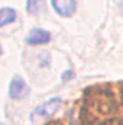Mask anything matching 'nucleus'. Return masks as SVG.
Wrapping results in <instances>:
<instances>
[{
	"instance_id": "f257e3e1",
	"label": "nucleus",
	"mask_w": 123,
	"mask_h": 125,
	"mask_svg": "<svg viewBox=\"0 0 123 125\" xmlns=\"http://www.w3.org/2000/svg\"><path fill=\"white\" fill-rule=\"evenodd\" d=\"M61 105H62L61 97H52V99L46 100L45 103H42V105H39L33 109V112L31 114V119L35 121L36 118H48V116L54 115L60 109Z\"/></svg>"
},
{
	"instance_id": "f03ea898",
	"label": "nucleus",
	"mask_w": 123,
	"mask_h": 125,
	"mask_svg": "<svg viewBox=\"0 0 123 125\" xmlns=\"http://www.w3.org/2000/svg\"><path fill=\"white\" fill-rule=\"evenodd\" d=\"M28 93H29V89H28L26 82L22 77L15 76L9 83V97L13 100H19V99L26 97Z\"/></svg>"
},
{
	"instance_id": "7ed1b4c3",
	"label": "nucleus",
	"mask_w": 123,
	"mask_h": 125,
	"mask_svg": "<svg viewBox=\"0 0 123 125\" xmlns=\"http://www.w3.org/2000/svg\"><path fill=\"white\" fill-rule=\"evenodd\" d=\"M51 4L62 18H70L77 12V0H51Z\"/></svg>"
},
{
	"instance_id": "20e7f679",
	"label": "nucleus",
	"mask_w": 123,
	"mask_h": 125,
	"mask_svg": "<svg viewBox=\"0 0 123 125\" xmlns=\"http://www.w3.org/2000/svg\"><path fill=\"white\" fill-rule=\"evenodd\" d=\"M51 41V33L45 29L35 28L26 35V44L29 45H44Z\"/></svg>"
},
{
	"instance_id": "39448f33",
	"label": "nucleus",
	"mask_w": 123,
	"mask_h": 125,
	"mask_svg": "<svg viewBox=\"0 0 123 125\" xmlns=\"http://www.w3.org/2000/svg\"><path fill=\"white\" fill-rule=\"evenodd\" d=\"M18 18V13L15 9L12 7H1L0 9V28L9 25V23H13Z\"/></svg>"
},
{
	"instance_id": "423d86ee",
	"label": "nucleus",
	"mask_w": 123,
	"mask_h": 125,
	"mask_svg": "<svg viewBox=\"0 0 123 125\" xmlns=\"http://www.w3.org/2000/svg\"><path fill=\"white\" fill-rule=\"evenodd\" d=\"M44 7V0H26V12L32 15V16H36Z\"/></svg>"
},
{
	"instance_id": "0eeeda50",
	"label": "nucleus",
	"mask_w": 123,
	"mask_h": 125,
	"mask_svg": "<svg viewBox=\"0 0 123 125\" xmlns=\"http://www.w3.org/2000/svg\"><path fill=\"white\" fill-rule=\"evenodd\" d=\"M71 79H74V71H72V70H67V71L62 73V76H61L62 82H68V80H71Z\"/></svg>"
},
{
	"instance_id": "6e6552de",
	"label": "nucleus",
	"mask_w": 123,
	"mask_h": 125,
	"mask_svg": "<svg viewBox=\"0 0 123 125\" xmlns=\"http://www.w3.org/2000/svg\"><path fill=\"white\" fill-rule=\"evenodd\" d=\"M119 10H120V13L123 15V0H120V4H119Z\"/></svg>"
},
{
	"instance_id": "1a4fd4ad",
	"label": "nucleus",
	"mask_w": 123,
	"mask_h": 125,
	"mask_svg": "<svg viewBox=\"0 0 123 125\" xmlns=\"http://www.w3.org/2000/svg\"><path fill=\"white\" fill-rule=\"evenodd\" d=\"M0 54H1V48H0Z\"/></svg>"
}]
</instances>
